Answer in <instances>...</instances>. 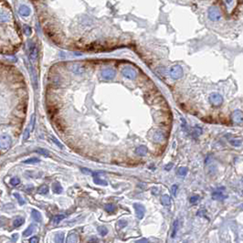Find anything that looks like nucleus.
<instances>
[{
	"label": "nucleus",
	"mask_w": 243,
	"mask_h": 243,
	"mask_svg": "<svg viewBox=\"0 0 243 243\" xmlns=\"http://www.w3.org/2000/svg\"><path fill=\"white\" fill-rule=\"evenodd\" d=\"M231 120L236 124L243 123V112L240 110H235L231 114Z\"/></svg>",
	"instance_id": "obj_4"
},
{
	"label": "nucleus",
	"mask_w": 243,
	"mask_h": 243,
	"mask_svg": "<svg viewBox=\"0 0 243 243\" xmlns=\"http://www.w3.org/2000/svg\"><path fill=\"white\" fill-rule=\"evenodd\" d=\"M177 189H178V186H177V185H173L172 187H171V190H172V194H173L175 197L177 196Z\"/></svg>",
	"instance_id": "obj_35"
},
{
	"label": "nucleus",
	"mask_w": 243,
	"mask_h": 243,
	"mask_svg": "<svg viewBox=\"0 0 243 243\" xmlns=\"http://www.w3.org/2000/svg\"><path fill=\"white\" fill-rule=\"evenodd\" d=\"M31 213H32L31 215H32V218H33L34 220H36L37 222H41L42 221V215L40 214L39 211L36 210V209H33Z\"/></svg>",
	"instance_id": "obj_14"
},
{
	"label": "nucleus",
	"mask_w": 243,
	"mask_h": 243,
	"mask_svg": "<svg viewBox=\"0 0 243 243\" xmlns=\"http://www.w3.org/2000/svg\"><path fill=\"white\" fill-rule=\"evenodd\" d=\"M241 192H242V195H243V190H242V191H241Z\"/></svg>",
	"instance_id": "obj_43"
},
{
	"label": "nucleus",
	"mask_w": 243,
	"mask_h": 243,
	"mask_svg": "<svg viewBox=\"0 0 243 243\" xmlns=\"http://www.w3.org/2000/svg\"><path fill=\"white\" fill-rule=\"evenodd\" d=\"M148 152V149L145 145H140L135 149V154L140 156H145Z\"/></svg>",
	"instance_id": "obj_10"
},
{
	"label": "nucleus",
	"mask_w": 243,
	"mask_h": 243,
	"mask_svg": "<svg viewBox=\"0 0 243 243\" xmlns=\"http://www.w3.org/2000/svg\"><path fill=\"white\" fill-rule=\"evenodd\" d=\"M232 2H233V0H226V4L228 6H230L232 4Z\"/></svg>",
	"instance_id": "obj_41"
},
{
	"label": "nucleus",
	"mask_w": 243,
	"mask_h": 243,
	"mask_svg": "<svg viewBox=\"0 0 243 243\" xmlns=\"http://www.w3.org/2000/svg\"><path fill=\"white\" fill-rule=\"evenodd\" d=\"M55 243H63L64 242V233L63 232H58L55 236Z\"/></svg>",
	"instance_id": "obj_19"
},
{
	"label": "nucleus",
	"mask_w": 243,
	"mask_h": 243,
	"mask_svg": "<svg viewBox=\"0 0 243 243\" xmlns=\"http://www.w3.org/2000/svg\"><path fill=\"white\" fill-rule=\"evenodd\" d=\"M82 172L84 173V174H88V175L92 174V172H91V171H90V169H88V168H82Z\"/></svg>",
	"instance_id": "obj_39"
},
{
	"label": "nucleus",
	"mask_w": 243,
	"mask_h": 243,
	"mask_svg": "<svg viewBox=\"0 0 243 243\" xmlns=\"http://www.w3.org/2000/svg\"><path fill=\"white\" fill-rule=\"evenodd\" d=\"M165 136H164V133L162 131H156L154 134V140L155 142L157 143H161L162 141H164Z\"/></svg>",
	"instance_id": "obj_12"
},
{
	"label": "nucleus",
	"mask_w": 243,
	"mask_h": 243,
	"mask_svg": "<svg viewBox=\"0 0 243 243\" xmlns=\"http://www.w3.org/2000/svg\"><path fill=\"white\" fill-rule=\"evenodd\" d=\"M183 74H184V71H183L182 67L180 65L172 66L168 71L169 77L172 80H179L180 78H182Z\"/></svg>",
	"instance_id": "obj_2"
},
{
	"label": "nucleus",
	"mask_w": 243,
	"mask_h": 243,
	"mask_svg": "<svg viewBox=\"0 0 243 243\" xmlns=\"http://www.w3.org/2000/svg\"><path fill=\"white\" fill-rule=\"evenodd\" d=\"M161 203L165 206H171V199L168 195H164L161 199Z\"/></svg>",
	"instance_id": "obj_15"
},
{
	"label": "nucleus",
	"mask_w": 243,
	"mask_h": 243,
	"mask_svg": "<svg viewBox=\"0 0 243 243\" xmlns=\"http://www.w3.org/2000/svg\"><path fill=\"white\" fill-rule=\"evenodd\" d=\"M66 243H79V236L76 232H71L67 238Z\"/></svg>",
	"instance_id": "obj_8"
},
{
	"label": "nucleus",
	"mask_w": 243,
	"mask_h": 243,
	"mask_svg": "<svg viewBox=\"0 0 243 243\" xmlns=\"http://www.w3.org/2000/svg\"><path fill=\"white\" fill-rule=\"evenodd\" d=\"M228 197V196L224 195L223 192H219V191H215L212 194V199L215 200H223L226 199Z\"/></svg>",
	"instance_id": "obj_11"
},
{
	"label": "nucleus",
	"mask_w": 243,
	"mask_h": 243,
	"mask_svg": "<svg viewBox=\"0 0 243 243\" xmlns=\"http://www.w3.org/2000/svg\"><path fill=\"white\" fill-rule=\"evenodd\" d=\"M65 217H66V216H65V215H62V214L54 216V217L52 218V223H53L54 225H57V224L60 223L61 220H63V219L65 218Z\"/></svg>",
	"instance_id": "obj_18"
},
{
	"label": "nucleus",
	"mask_w": 243,
	"mask_h": 243,
	"mask_svg": "<svg viewBox=\"0 0 243 243\" xmlns=\"http://www.w3.org/2000/svg\"><path fill=\"white\" fill-rule=\"evenodd\" d=\"M102 76H103V77H104L105 79L111 80V79H112V78H114L115 71H114V70H112V69H106V70H103Z\"/></svg>",
	"instance_id": "obj_9"
},
{
	"label": "nucleus",
	"mask_w": 243,
	"mask_h": 243,
	"mask_svg": "<svg viewBox=\"0 0 243 243\" xmlns=\"http://www.w3.org/2000/svg\"><path fill=\"white\" fill-rule=\"evenodd\" d=\"M208 17L209 20L213 21V22L219 21L222 19V16H221V13H220L219 8L216 6L210 7L208 10Z\"/></svg>",
	"instance_id": "obj_1"
},
{
	"label": "nucleus",
	"mask_w": 243,
	"mask_h": 243,
	"mask_svg": "<svg viewBox=\"0 0 243 243\" xmlns=\"http://www.w3.org/2000/svg\"><path fill=\"white\" fill-rule=\"evenodd\" d=\"M117 226H118L119 228H123L124 227L127 226V221H125V220H119L118 223H117Z\"/></svg>",
	"instance_id": "obj_32"
},
{
	"label": "nucleus",
	"mask_w": 243,
	"mask_h": 243,
	"mask_svg": "<svg viewBox=\"0 0 243 243\" xmlns=\"http://www.w3.org/2000/svg\"><path fill=\"white\" fill-rule=\"evenodd\" d=\"M133 206L134 210H135V214H136V217L138 219H142L145 217V206L140 203H133Z\"/></svg>",
	"instance_id": "obj_5"
},
{
	"label": "nucleus",
	"mask_w": 243,
	"mask_h": 243,
	"mask_svg": "<svg viewBox=\"0 0 243 243\" xmlns=\"http://www.w3.org/2000/svg\"><path fill=\"white\" fill-rule=\"evenodd\" d=\"M104 209L106 210V212L108 213H114L116 210V206L112 204H107L104 206Z\"/></svg>",
	"instance_id": "obj_24"
},
{
	"label": "nucleus",
	"mask_w": 243,
	"mask_h": 243,
	"mask_svg": "<svg viewBox=\"0 0 243 243\" xmlns=\"http://www.w3.org/2000/svg\"><path fill=\"white\" fill-rule=\"evenodd\" d=\"M199 196H197V195H196V196H193V197H190V203H192V204H195L196 202H197L199 201Z\"/></svg>",
	"instance_id": "obj_34"
},
{
	"label": "nucleus",
	"mask_w": 243,
	"mask_h": 243,
	"mask_svg": "<svg viewBox=\"0 0 243 243\" xmlns=\"http://www.w3.org/2000/svg\"><path fill=\"white\" fill-rule=\"evenodd\" d=\"M208 102L214 107H219L223 103V97L218 92H212L208 96Z\"/></svg>",
	"instance_id": "obj_3"
},
{
	"label": "nucleus",
	"mask_w": 243,
	"mask_h": 243,
	"mask_svg": "<svg viewBox=\"0 0 243 243\" xmlns=\"http://www.w3.org/2000/svg\"><path fill=\"white\" fill-rule=\"evenodd\" d=\"M241 181H242V183H243V178H242V180H241Z\"/></svg>",
	"instance_id": "obj_42"
},
{
	"label": "nucleus",
	"mask_w": 243,
	"mask_h": 243,
	"mask_svg": "<svg viewBox=\"0 0 243 243\" xmlns=\"http://www.w3.org/2000/svg\"><path fill=\"white\" fill-rule=\"evenodd\" d=\"M187 172H188L187 167H185V166H181V167H179L178 170H177V175H181V177H185V175L187 174Z\"/></svg>",
	"instance_id": "obj_25"
},
{
	"label": "nucleus",
	"mask_w": 243,
	"mask_h": 243,
	"mask_svg": "<svg viewBox=\"0 0 243 243\" xmlns=\"http://www.w3.org/2000/svg\"><path fill=\"white\" fill-rule=\"evenodd\" d=\"M25 222V219L23 218H17L14 219V222H13V226L14 228H19L21 225H23Z\"/></svg>",
	"instance_id": "obj_21"
},
{
	"label": "nucleus",
	"mask_w": 243,
	"mask_h": 243,
	"mask_svg": "<svg viewBox=\"0 0 243 243\" xmlns=\"http://www.w3.org/2000/svg\"><path fill=\"white\" fill-rule=\"evenodd\" d=\"M36 229V227L34 226V225H30V226L26 229V230L23 232V234H22V236L23 237H29V236H31L32 234L34 233Z\"/></svg>",
	"instance_id": "obj_16"
},
{
	"label": "nucleus",
	"mask_w": 243,
	"mask_h": 243,
	"mask_svg": "<svg viewBox=\"0 0 243 243\" xmlns=\"http://www.w3.org/2000/svg\"><path fill=\"white\" fill-rule=\"evenodd\" d=\"M202 133H203V130H202V128L199 127V126H195L194 128L192 129V135L194 136L195 138L201 135Z\"/></svg>",
	"instance_id": "obj_17"
},
{
	"label": "nucleus",
	"mask_w": 243,
	"mask_h": 243,
	"mask_svg": "<svg viewBox=\"0 0 243 243\" xmlns=\"http://www.w3.org/2000/svg\"><path fill=\"white\" fill-rule=\"evenodd\" d=\"M11 137L7 134H3L0 136V148L1 149H7L11 145Z\"/></svg>",
	"instance_id": "obj_7"
},
{
	"label": "nucleus",
	"mask_w": 243,
	"mask_h": 243,
	"mask_svg": "<svg viewBox=\"0 0 243 243\" xmlns=\"http://www.w3.org/2000/svg\"><path fill=\"white\" fill-rule=\"evenodd\" d=\"M135 243H150V242H149V240H147V238H141V240H137V241H136Z\"/></svg>",
	"instance_id": "obj_38"
},
{
	"label": "nucleus",
	"mask_w": 243,
	"mask_h": 243,
	"mask_svg": "<svg viewBox=\"0 0 243 243\" xmlns=\"http://www.w3.org/2000/svg\"><path fill=\"white\" fill-rule=\"evenodd\" d=\"M17 238H19V235H17V234H13V235H12V240L14 242H16L17 240Z\"/></svg>",
	"instance_id": "obj_40"
},
{
	"label": "nucleus",
	"mask_w": 243,
	"mask_h": 243,
	"mask_svg": "<svg viewBox=\"0 0 243 243\" xmlns=\"http://www.w3.org/2000/svg\"><path fill=\"white\" fill-rule=\"evenodd\" d=\"M173 166H174V164H173V163H169V164H167V165H166L165 166V170L169 171V170L172 169Z\"/></svg>",
	"instance_id": "obj_36"
},
{
	"label": "nucleus",
	"mask_w": 243,
	"mask_h": 243,
	"mask_svg": "<svg viewBox=\"0 0 243 243\" xmlns=\"http://www.w3.org/2000/svg\"><path fill=\"white\" fill-rule=\"evenodd\" d=\"M39 238L38 237H33V238H30V240H29V243H39Z\"/></svg>",
	"instance_id": "obj_37"
},
{
	"label": "nucleus",
	"mask_w": 243,
	"mask_h": 243,
	"mask_svg": "<svg viewBox=\"0 0 243 243\" xmlns=\"http://www.w3.org/2000/svg\"><path fill=\"white\" fill-rule=\"evenodd\" d=\"M98 232H99V234H100L101 236H105V235H107V233H108V228L106 227H103V226L99 227L98 228Z\"/></svg>",
	"instance_id": "obj_27"
},
{
	"label": "nucleus",
	"mask_w": 243,
	"mask_h": 243,
	"mask_svg": "<svg viewBox=\"0 0 243 243\" xmlns=\"http://www.w3.org/2000/svg\"><path fill=\"white\" fill-rule=\"evenodd\" d=\"M122 73H123V75L125 78H127L129 80L135 79L137 76V72L133 68H131V67H124L123 70H122Z\"/></svg>",
	"instance_id": "obj_6"
},
{
	"label": "nucleus",
	"mask_w": 243,
	"mask_h": 243,
	"mask_svg": "<svg viewBox=\"0 0 243 243\" xmlns=\"http://www.w3.org/2000/svg\"><path fill=\"white\" fill-rule=\"evenodd\" d=\"M35 152L38 153V154H39V155H44V156H46V157H49V156H50V154H49V152H48V150H46V149H44V148H38L37 150H35Z\"/></svg>",
	"instance_id": "obj_23"
},
{
	"label": "nucleus",
	"mask_w": 243,
	"mask_h": 243,
	"mask_svg": "<svg viewBox=\"0 0 243 243\" xmlns=\"http://www.w3.org/2000/svg\"><path fill=\"white\" fill-rule=\"evenodd\" d=\"M20 183V179L17 177H13L10 179V185L13 187H17V185H19Z\"/></svg>",
	"instance_id": "obj_30"
},
{
	"label": "nucleus",
	"mask_w": 243,
	"mask_h": 243,
	"mask_svg": "<svg viewBox=\"0 0 243 243\" xmlns=\"http://www.w3.org/2000/svg\"><path fill=\"white\" fill-rule=\"evenodd\" d=\"M39 162H40L39 158H37V157H32V158L25 160L23 163L24 164H34V163H39Z\"/></svg>",
	"instance_id": "obj_29"
},
{
	"label": "nucleus",
	"mask_w": 243,
	"mask_h": 243,
	"mask_svg": "<svg viewBox=\"0 0 243 243\" xmlns=\"http://www.w3.org/2000/svg\"><path fill=\"white\" fill-rule=\"evenodd\" d=\"M178 228V220H175V222H174V229H173V232H172V235H171V237L172 238H175V234H177V228Z\"/></svg>",
	"instance_id": "obj_31"
},
{
	"label": "nucleus",
	"mask_w": 243,
	"mask_h": 243,
	"mask_svg": "<svg viewBox=\"0 0 243 243\" xmlns=\"http://www.w3.org/2000/svg\"><path fill=\"white\" fill-rule=\"evenodd\" d=\"M241 1H242V3H243V0H241Z\"/></svg>",
	"instance_id": "obj_44"
},
{
	"label": "nucleus",
	"mask_w": 243,
	"mask_h": 243,
	"mask_svg": "<svg viewBox=\"0 0 243 243\" xmlns=\"http://www.w3.org/2000/svg\"><path fill=\"white\" fill-rule=\"evenodd\" d=\"M52 191L55 193V194H61L62 191H63V188H62V187L60 183L55 182L52 185Z\"/></svg>",
	"instance_id": "obj_13"
},
{
	"label": "nucleus",
	"mask_w": 243,
	"mask_h": 243,
	"mask_svg": "<svg viewBox=\"0 0 243 243\" xmlns=\"http://www.w3.org/2000/svg\"><path fill=\"white\" fill-rule=\"evenodd\" d=\"M229 143H230L231 145L235 146V147H238L242 145V141L238 140V139H231V140L229 141Z\"/></svg>",
	"instance_id": "obj_26"
},
{
	"label": "nucleus",
	"mask_w": 243,
	"mask_h": 243,
	"mask_svg": "<svg viewBox=\"0 0 243 243\" xmlns=\"http://www.w3.org/2000/svg\"><path fill=\"white\" fill-rule=\"evenodd\" d=\"M93 182H94V184H96V185H101V186H107L108 185L107 181L99 178L98 177H93Z\"/></svg>",
	"instance_id": "obj_22"
},
{
	"label": "nucleus",
	"mask_w": 243,
	"mask_h": 243,
	"mask_svg": "<svg viewBox=\"0 0 243 243\" xmlns=\"http://www.w3.org/2000/svg\"><path fill=\"white\" fill-rule=\"evenodd\" d=\"M51 139H52V142H53L54 143H55L56 145H58V147H60V148H61V149H62V148H63V145H62L61 143H60V141H58V140H57V139H56L55 137L51 136Z\"/></svg>",
	"instance_id": "obj_33"
},
{
	"label": "nucleus",
	"mask_w": 243,
	"mask_h": 243,
	"mask_svg": "<svg viewBox=\"0 0 243 243\" xmlns=\"http://www.w3.org/2000/svg\"><path fill=\"white\" fill-rule=\"evenodd\" d=\"M37 191L40 195H47L48 193V187L47 185H41L38 188Z\"/></svg>",
	"instance_id": "obj_20"
},
{
	"label": "nucleus",
	"mask_w": 243,
	"mask_h": 243,
	"mask_svg": "<svg viewBox=\"0 0 243 243\" xmlns=\"http://www.w3.org/2000/svg\"><path fill=\"white\" fill-rule=\"evenodd\" d=\"M14 197H17V202H19V204L20 205V206H23V205H25V200L23 199V197H22L19 193H15L14 194Z\"/></svg>",
	"instance_id": "obj_28"
}]
</instances>
